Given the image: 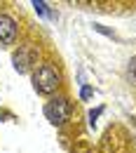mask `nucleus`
Returning a JSON list of instances; mask_svg holds the SVG:
<instances>
[{
	"instance_id": "obj_3",
	"label": "nucleus",
	"mask_w": 136,
	"mask_h": 153,
	"mask_svg": "<svg viewBox=\"0 0 136 153\" xmlns=\"http://www.w3.org/2000/svg\"><path fill=\"white\" fill-rule=\"evenodd\" d=\"M35 59H38L35 47H31V45H19V50L12 54L14 71H17V73H28V71L35 66Z\"/></svg>"
},
{
	"instance_id": "obj_6",
	"label": "nucleus",
	"mask_w": 136,
	"mask_h": 153,
	"mask_svg": "<svg viewBox=\"0 0 136 153\" xmlns=\"http://www.w3.org/2000/svg\"><path fill=\"white\" fill-rule=\"evenodd\" d=\"M92 94H94V90H92V87H87V85L80 90V99H92Z\"/></svg>"
},
{
	"instance_id": "obj_4",
	"label": "nucleus",
	"mask_w": 136,
	"mask_h": 153,
	"mask_svg": "<svg viewBox=\"0 0 136 153\" xmlns=\"http://www.w3.org/2000/svg\"><path fill=\"white\" fill-rule=\"evenodd\" d=\"M14 40H17V24H14V19L7 17V14H0V45L10 47V45H14Z\"/></svg>"
},
{
	"instance_id": "obj_1",
	"label": "nucleus",
	"mask_w": 136,
	"mask_h": 153,
	"mask_svg": "<svg viewBox=\"0 0 136 153\" xmlns=\"http://www.w3.org/2000/svg\"><path fill=\"white\" fill-rule=\"evenodd\" d=\"M61 85V76L52 64H42L33 71V90L38 94H54Z\"/></svg>"
},
{
	"instance_id": "obj_7",
	"label": "nucleus",
	"mask_w": 136,
	"mask_h": 153,
	"mask_svg": "<svg viewBox=\"0 0 136 153\" xmlns=\"http://www.w3.org/2000/svg\"><path fill=\"white\" fill-rule=\"evenodd\" d=\"M33 7H35V12H38V14H47V5H45V2H38V0H35V2H33Z\"/></svg>"
},
{
	"instance_id": "obj_8",
	"label": "nucleus",
	"mask_w": 136,
	"mask_h": 153,
	"mask_svg": "<svg viewBox=\"0 0 136 153\" xmlns=\"http://www.w3.org/2000/svg\"><path fill=\"white\" fill-rule=\"evenodd\" d=\"M99 115H101V108H96V111H92V113H89V123H92V127H94V123H96Z\"/></svg>"
},
{
	"instance_id": "obj_5",
	"label": "nucleus",
	"mask_w": 136,
	"mask_h": 153,
	"mask_svg": "<svg viewBox=\"0 0 136 153\" xmlns=\"http://www.w3.org/2000/svg\"><path fill=\"white\" fill-rule=\"evenodd\" d=\"M127 73H129V80L136 85V57L129 59V66H127Z\"/></svg>"
},
{
	"instance_id": "obj_2",
	"label": "nucleus",
	"mask_w": 136,
	"mask_h": 153,
	"mask_svg": "<svg viewBox=\"0 0 136 153\" xmlns=\"http://www.w3.org/2000/svg\"><path fill=\"white\" fill-rule=\"evenodd\" d=\"M71 113H73V106H71V101L66 99V97H54L52 101H47V106H45V115H47V120L52 123V125H66L68 120H71Z\"/></svg>"
}]
</instances>
